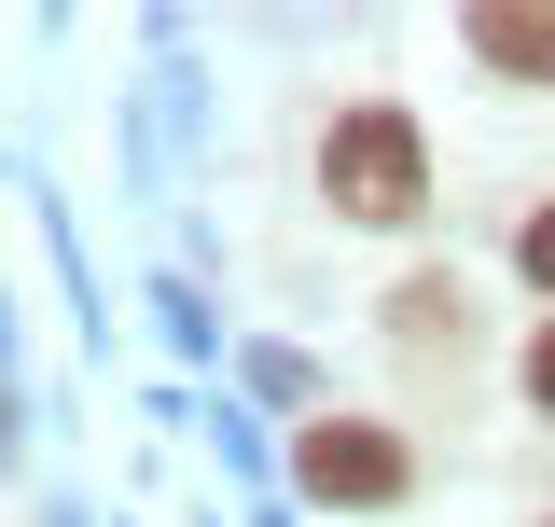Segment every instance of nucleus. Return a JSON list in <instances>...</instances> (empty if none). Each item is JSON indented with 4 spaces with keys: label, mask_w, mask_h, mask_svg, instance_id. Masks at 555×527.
Returning <instances> with one entry per match:
<instances>
[{
    "label": "nucleus",
    "mask_w": 555,
    "mask_h": 527,
    "mask_svg": "<svg viewBox=\"0 0 555 527\" xmlns=\"http://www.w3.org/2000/svg\"><path fill=\"white\" fill-rule=\"evenodd\" d=\"M473 56H486V69H514V83H555V14L486 0V14H473Z\"/></svg>",
    "instance_id": "7ed1b4c3"
},
{
    "label": "nucleus",
    "mask_w": 555,
    "mask_h": 527,
    "mask_svg": "<svg viewBox=\"0 0 555 527\" xmlns=\"http://www.w3.org/2000/svg\"><path fill=\"white\" fill-rule=\"evenodd\" d=\"M292 472H306V500H361V514H375V500H403L416 459L375 430V416H320V430L292 445Z\"/></svg>",
    "instance_id": "f03ea898"
},
{
    "label": "nucleus",
    "mask_w": 555,
    "mask_h": 527,
    "mask_svg": "<svg viewBox=\"0 0 555 527\" xmlns=\"http://www.w3.org/2000/svg\"><path fill=\"white\" fill-rule=\"evenodd\" d=\"M542 527H555V514H542Z\"/></svg>",
    "instance_id": "423d86ee"
},
{
    "label": "nucleus",
    "mask_w": 555,
    "mask_h": 527,
    "mask_svg": "<svg viewBox=\"0 0 555 527\" xmlns=\"http://www.w3.org/2000/svg\"><path fill=\"white\" fill-rule=\"evenodd\" d=\"M320 181H334L347 222H403V208L430 195V153H416L403 112H347V126L320 139Z\"/></svg>",
    "instance_id": "f257e3e1"
},
{
    "label": "nucleus",
    "mask_w": 555,
    "mask_h": 527,
    "mask_svg": "<svg viewBox=\"0 0 555 527\" xmlns=\"http://www.w3.org/2000/svg\"><path fill=\"white\" fill-rule=\"evenodd\" d=\"M514 264H528V278L555 292V208H528V236H514Z\"/></svg>",
    "instance_id": "20e7f679"
},
{
    "label": "nucleus",
    "mask_w": 555,
    "mask_h": 527,
    "mask_svg": "<svg viewBox=\"0 0 555 527\" xmlns=\"http://www.w3.org/2000/svg\"><path fill=\"white\" fill-rule=\"evenodd\" d=\"M528 402H542V416H555V320L528 333Z\"/></svg>",
    "instance_id": "39448f33"
}]
</instances>
